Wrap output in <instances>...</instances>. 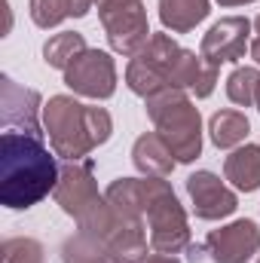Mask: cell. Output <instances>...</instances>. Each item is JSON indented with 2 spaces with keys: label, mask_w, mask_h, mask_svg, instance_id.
<instances>
[{
  "label": "cell",
  "mask_w": 260,
  "mask_h": 263,
  "mask_svg": "<svg viewBox=\"0 0 260 263\" xmlns=\"http://www.w3.org/2000/svg\"><path fill=\"white\" fill-rule=\"evenodd\" d=\"M217 77L220 67L208 65L193 49H184L172 34H153L126 65V86L141 98H150L162 89H187L196 98H208L217 86Z\"/></svg>",
  "instance_id": "cell-1"
},
{
  "label": "cell",
  "mask_w": 260,
  "mask_h": 263,
  "mask_svg": "<svg viewBox=\"0 0 260 263\" xmlns=\"http://www.w3.org/2000/svg\"><path fill=\"white\" fill-rule=\"evenodd\" d=\"M62 162L40 135L3 129L0 135V205L9 211H28L55 193Z\"/></svg>",
  "instance_id": "cell-2"
},
{
  "label": "cell",
  "mask_w": 260,
  "mask_h": 263,
  "mask_svg": "<svg viewBox=\"0 0 260 263\" xmlns=\"http://www.w3.org/2000/svg\"><path fill=\"white\" fill-rule=\"evenodd\" d=\"M43 132L59 159H86L110 141L114 117L98 104H83L73 95H52L43 104Z\"/></svg>",
  "instance_id": "cell-3"
},
{
  "label": "cell",
  "mask_w": 260,
  "mask_h": 263,
  "mask_svg": "<svg viewBox=\"0 0 260 263\" xmlns=\"http://www.w3.org/2000/svg\"><path fill=\"white\" fill-rule=\"evenodd\" d=\"M144 107L181 165L196 162L202 156V117L187 89H162L144 98Z\"/></svg>",
  "instance_id": "cell-4"
},
{
  "label": "cell",
  "mask_w": 260,
  "mask_h": 263,
  "mask_svg": "<svg viewBox=\"0 0 260 263\" xmlns=\"http://www.w3.org/2000/svg\"><path fill=\"white\" fill-rule=\"evenodd\" d=\"M147 187V230H150V251L181 254L190 245V220L178 193L165 178H144Z\"/></svg>",
  "instance_id": "cell-5"
},
{
  "label": "cell",
  "mask_w": 260,
  "mask_h": 263,
  "mask_svg": "<svg viewBox=\"0 0 260 263\" xmlns=\"http://www.w3.org/2000/svg\"><path fill=\"white\" fill-rule=\"evenodd\" d=\"M104 37L117 55H138L153 37L144 0H95Z\"/></svg>",
  "instance_id": "cell-6"
},
{
  "label": "cell",
  "mask_w": 260,
  "mask_h": 263,
  "mask_svg": "<svg viewBox=\"0 0 260 263\" xmlns=\"http://www.w3.org/2000/svg\"><path fill=\"white\" fill-rule=\"evenodd\" d=\"M65 86L73 95H83V98H92V101H107L117 92V62H114V55L104 52V49L89 46L65 70Z\"/></svg>",
  "instance_id": "cell-7"
},
{
  "label": "cell",
  "mask_w": 260,
  "mask_h": 263,
  "mask_svg": "<svg viewBox=\"0 0 260 263\" xmlns=\"http://www.w3.org/2000/svg\"><path fill=\"white\" fill-rule=\"evenodd\" d=\"M251 31H254L251 18H245V15H224L220 22H214L202 34L199 55L208 65H217V67L230 65V62H239L251 49V40H254Z\"/></svg>",
  "instance_id": "cell-8"
},
{
  "label": "cell",
  "mask_w": 260,
  "mask_h": 263,
  "mask_svg": "<svg viewBox=\"0 0 260 263\" xmlns=\"http://www.w3.org/2000/svg\"><path fill=\"white\" fill-rule=\"evenodd\" d=\"M0 123L3 129L28 132V135H46L43 132V98L34 89L18 86L12 77H0Z\"/></svg>",
  "instance_id": "cell-9"
},
{
  "label": "cell",
  "mask_w": 260,
  "mask_h": 263,
  "mask_svg": "<svg viewBox=\"0 0 260 263\" xmlns=\"http://www.w3.org/2000/svg\"><path fill=\"white\" fill-rule=\"evenodd\" d=\"M205 254L214 263H248L260 251V230L254 220L239 217L205 236Z\"/></svg>",
  "instance_id": "cell-10"
},
{
  "label": "cell",
  "mask_w": 260,
  "mask_h": 263,
  "mask_svg": "<svg viewBox=\"0 0 260 263\" xmlns=\"http://www.w3.org/2000/svg\"><path fill=\"white\" fill-rule=\"evenodd\" d=\"M187 196L193 205V214L199 220H224L230 214H236L239 196L208 168L193 172L187 178Z\"/></svg>",
  "instance_id": "cell-11"
},
{
  "label": "cell",
  "mask_w": 260,
  "mask_h": 263,
  "mask_svg": "<svg viewBox=\"0 0 260 263\" xmlns=\"http://www.w3.org/2000/svg\"><path fill=\"white\" fill-rule=\"evenodd\" d=\"M132 162L144 178H169L178 165L172 147L165 144V138L159 132H144L135 138L132 144Z\"/></svg>",
  "instance_id": "cell-12"
},
{
  "label": "cell",
  "mask_w": 260,
  "mask_h": 263,
  "mask_svg": "<svg viewBox=\"0 0 260 263\" xmlns=\"http://www.w3.org/2000/svg\"><path fill=\"white\" fill-rule=\"evenodd\" d=\"M224 178L239 193H254V190H260V147L257 144L236 147L224 159Z\"/></svg>",
  "instance_id": "cell-13"
},
{
  "label": "cell",
  "mask_w": 260,
  "mask_h": 263,
  "mask_svg": "<svg viewBox=\"0 0 260 263\" xmlns=\"http://www.w3.org/2000/svg\"><path fill=\"white\" fill-rule=\"evenodd\" d=\"M159 22L172 34H190L211 12V0H159Z\"/></svg>",
  "instance_id": "cell-14"
},
{
  "label": "cell",
  "mask_w": 260,
  "mask_h": 263,
  "mask_svg": "<svg viewBox=\"0 0 260 263\" xmlns=\"http://www.w3.org/2000/svg\"><path fill=\"white\" fill-rule=\"evenodd\" d=\"M95 9V0H28L31 22L43 31L59 28L65 18H83Z\"/></svg>",
  "instance_id": "cell-15"
},
{
  "label": "cell",
  "mask_w": 260,
  "mask_h": 263,
  "mask_svg": "<svg viewBox=\"0 0 260 263\" xmlns=\"http://www.w3.org/2000/svg\"><path fill=\"white\" fill-rule=\"evenodd\" d=\"M248 132H251L248 117L242 110H233V107H224V110L211 114V120H208V138H211V144L217 150H236V147H242L245 138H248Z\"/></svg>",
  "instance_id": "cell-16"
},
{
  "label": "cell",
  "mask_w": 260,
  "mask_h": 263,
  "mask_svg": "<svg viewBox=\"0 0 260 263\" xmlns=\"http://www.w3.org/2000/svg\"><path fill=\"white\" fill-rule=\"evenodd\" d=\"M89 46H86V37L80 31H62V34H52L46 43H43V62L55 70L65 73L67 67L73 65L77 55H83Z\"/></svg>",
  "instance_id": "cell-17"
},
{
  "label": "cell",
  "mask_w": 260,
  "mask_h": 263,
  "mask_svg": "<svg viewBox=\"0 0 260 263\" xmlns=\"http://www.w3.org/2000/svg\"><path fill=\"white\" fill-rule=\"evenodd\" d=\"M62 263H114L107 248L89 233H73L62 242Z\"/></svg>",
  "instance_id": "cell-18"
},
{
  "label": "cell",
  "mask_w": 260,
  "mask_h": 263,
  "mask_svg": "<svg viewBox=\"0 0 260 263\" xmlns=\"http://www.w3.org/2000/svg\"><path fill=\"white\" fill-rule=\"evenodd\" d=\"M257 86H260V70L242 65L227 77V98L236 107H254L257 104Z\"/></svg>",
  "instance_id": "cell-19"
},
{
  "label": "cell",
  "mask_w": 260,
  "mask_h": 263,
  "mask_svg": "<svg viewBox=\"0 0 260 263\" xmlns=\"http://www.w3.org/2000/svg\"><path fill=\"white\" fill-rule=\"evenodd\" d=\"M0 263H46V251L31 236H9L0 245Z\"/></svg>",
  "instance_id": "cell-20"
},
{
  "label": "cell",
  "mask_w": 260,
  "mask_h": 263,
  "mask_svg": "<svg viewBox=\"0 0 260 263\" xmlns=\"http://www.w3.org/2000/svg\"><path fill=\"white\" fill-rule=\"evenodd\" d=\"M144 263H181L178 260V254H162V251H150Z\"/></svg>",
  "instance_id": "cell-21"
},
{
  "label": "cell",
  "mask_w": 260,
  "mask_h": 263,
  "mask_svg": "<svg viewBox=\"0 0 260 263\" xmlns=\"http://www.w3.org/2000/svg\"><path fill=\"white\" fill-rule=\"evenodd\" d=\"M202 257H205V245H193V242H190V245H187V260L199 263Z\"/></svg>",
  "instance_id": "cell-22"
},
{
  "label": "cell",
  "mask_w": 260,
  "mask_h": 263,
  "mask_svg": "<svg viewBox=\"0 0 260 263\" xmlns=\"http://www.w3.org/2000/svg\"><path fill=\"white\" fill-rule=\"evenodd\" d=\"M248 55H251V59L260 65V37H254V40H251V49H248Z\"/></svg>",
  "instance_id": "cell-23"
},
{
  "label": "cell",
  "mask_w": 260,
  "mask_h": 263,
  "mask_svg": "<svg viewBox=\"0 0 260 263\" xmlns=\"http://www.w3.org/2000/svg\"><path fill=\"white\" fill-rule=\"evenodd\" d=\"M217 3L230 9V6H248V3H254V0H217Z\"/></svg>",
  "instance_id": "cell-24"
},
{
  "label": "cell",
  "mask_w": 260,
  "mask_h": 263,
  "mask_svg": "<svg viewBox=\"0 0 260 263\" xmlns=\"http://www.w3.org/2000/svg\"><path fill=\"white\" fill-rule=\"evenodd\" d=\"M254 31H257V37H260V15L254 18Z\"/></svg>",
  "instance_id": "cell-25"
},
{
  "label": "cell",
  "mask_w": 260,
  "mask_h": 263,
  "mask_svg": "<svg viewBox=\"0 0 260 263\" xmlns=\"http://www.w3.org/2000/svg\"><path fill=\"white\" fill-rule=\"evenodd\" d=\"M254 107H257V110H260V86H257V104H254Z\"/></svg>",
  "instance_id": "cell-26"
},
{
  "label": "cell",
  "mask_w": 260,
  "mask_h": 263,
  "mask_svg": "<svg viewBox=\"0 0 260 263\" xmlns=\"http://www.w3.org/2000/svg\"><path fill=\"white\" fill-rule=\"evenodd\" d=\"M257 263H260V257H257Z\"/></svg>",
  "instance_id": "cell-27"
}]
</instances>
